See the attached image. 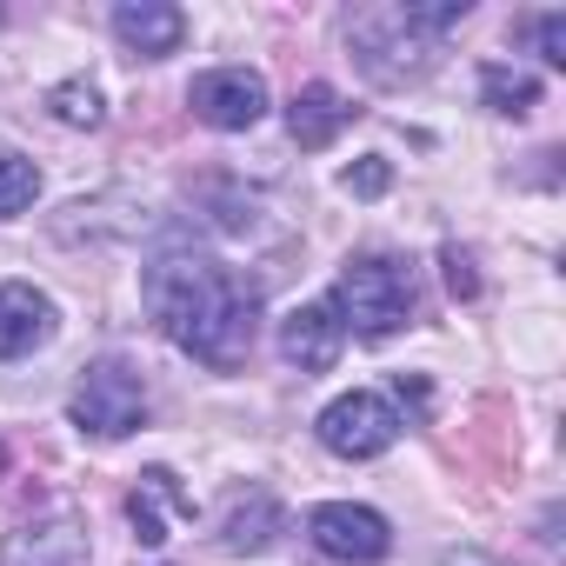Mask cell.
Wrapping results in <instances>:
<instances>
[{"label": "cell", "mask_w": 566, "mask_h": 566, "mask_svg": "<svg viewBox=\"0 0 566 566\" xmlns=\"http://www.w3.org/2000/svg\"><path fill=\"white\" fill-rule=\"evenodd\" d=\"M140 301L154 314V327L207 360V367H240L253 354V327H260V287L240 280L233 266H220L213 253H193V247H174V253H154L147 273H140Z\"/></svg>", "instance_id": "cell-1"}, {"label": "cell", "mask_w": 566, "mask_h": 566, "mask_svg": "<svg viewBox=\"0 0 566 566\" xmlns=\"http://www.w3.org/2000/svg\"><path fill=\"white\" fill-rule=\"evenodd\" d=\"M467 21V0H440V8H427V0H400V8H367L347 21V48L360 61V74L374 87H407L433 67L440 41Z\"/></svg>", "instance_id": "cell-2"}, {"label": "cell", "mask_w": 566, "mask_h": 566, "mask_svg": "<svg viewBox=\"0 0 566 566\" xmlns=\"http://www.w3.org/2000/svg\"><path fill=\"white\" fill-rule=\"evenodd\" d=\"M413 301H420L413 294V266L394 260V253H354L340 266V280H334V294H327V307L340 314V327L360 334V340L400 334L413 321Z\"/></svg>", "instance_id": "cell-3"}, {"label": "cell", "mask_w": 566, "mask_h": 566, "mask_svg": "<svg viewBox=\"0 0 566 566\" xmlns=\"http://www.w3.org/2000/svg\"><path fill=\"white\" fill-rule=\"evenodd\" d=\"M67 413H74V427L94 433V440H127V433H140V427H147V380H140V367L120 360V354L81 367V380H74V394H67Z\"/></svg>", "instance_id": "cell-4"}, {"label": "cell", "mask_w": 566, "mask_h": 566, "mask_svg": "<svg viewBox=\"0 0 566 566\" xmlns=\"http://www.w3.org/2000/svg\"><path fill=\"white\" fill-rule=\"evenodd\" d=\"M314 433H321V447L340 453V460H380V453L407 433V420H400V407H394L387 394H360V387H354V394H340V400L321 407Z\"/></svg>", "instance_id": "cell-5"}, {"label": "cell", "mask_w": 566, "mask_h": 566, "mask_svg": "<svg viewBox=\"0 0 566 566\" xmlns=\"http://www.w3.org/2000/svg\"><path fill=\"white\" fill-rule=\"evenodd\" d=\"M307 533H314V546H321L327 559H347V566H374V559L394 553L387 513L354 506V500H321V506L307 513Z\"/></svg>", "instance_id": "cell-6"}, {"label": "cell", "mask_w": 566, "mask_h": 566, "mask_svg": "<svg viewBox=\"0 0 566 566\" xmlns=\"http://www.w3.org/2000/svg\"><path fill=\"white\" fill-rule=\"evenodd\" d=\"M187 107H193V120H207L220 134H247L266 114V81L253 67H207V74H193Z\"/></svg>", "instance_id": "cell-7"}, {"label": "cell", "mask_w": 566, "mask_h": 566, "mask_svg": "<svg viewBox=\"0 0 566 566\" xmlns=\"http://www.w3.org/2000/svg\"><path fill=\"white\" fill-rule=\"evenodd\" d=\"M0 566H94V539L74 513H48L0 539Z\"/></svg>", "instance_id": "cell-8"}, {"label": "cell", "mask_w": 566, "mask_h": 566, "mask_svg": "<svg viewBox=\"0 0 566 566\" xmlns=\"http://www.w3.org/2000/svg\"><path fill=\"white\" fill-rule=\"evenodd\" d=\"M54 334H61V307L41 287H28V280H8L0 287V360H28Z\"/></svg>", "instance_id": "cell-9"}, {"label": "cell", "mask_w": 566, "mask_h": 566, "mask_svg": "<svg viewBox=\"0 0 566 566\" xmlns=\"http://www.w3.org/2000/svg\"><path fill=\"white\" fill-rule=\"evenodd\" d=\"M340 347H347V327H340V314L327 301H307V307H294L280 321V360L301 367V374H327L340 360Z\"/></svg>", "instance_id": "cell-10"}, {"label": "cell", "mask_w": 566, "mask_h": 566, "mask_svg": "<svg viewBox=\"0 0 566 566\" xmlns=\"http://www.w3.org/2000/svg\"><path fill=\"white\" fill-rule=\"evenodd\" d=\"M114 41L127 54H140V61H167L187 41V14L174 0H120L114 8Z\"/></svg>", "instance_id": "cell-11"}, {"label": "cell", "mask_w": 566, "mask_h": 566, "mask_svg": "<svg viewBox=\"0 0 566 566\" xmlns=\"http://www.w3.org/2000/svg\"><path fill=\"white\" fill-rule=\"evenodd\" d=\"M354 114H360V107H347V94H340V87L314 81V87H301V94H294V107H287V134H294L301 147H334V140H340V127H347Z\"/></svg>", "instance_id": "cell-12"}, {"label": "cell", "mask_w": 566, "mask_h": 566, "mask_svg": "<svg viewBox=\"0 0 566 566\" xmlns=\"http://www.w3.org/2000/svg\"><path fill=\"white\" fill-rule=\"evenodd\" d=\"M127 513H134V533H140L147 546H160V539H174V513H187V493L174 486L167 467H154V473H140Z\"/></svg>", "instance_id": "cell-13"}, {"label": "cell", "mask_w": 566, "mask_h": 566, "mask_svg": "<svg viewBox=\"0 0 566 566\" xmlns=\"http://www.w3.org/2000/svg\"><path fill=\"white\" fill-rule=\"evenodd\" d=\"M280 526H287V513H280L266 493H247V500H233V513L220 520V546H227V553H266V546L280 539Z\"/></svg>", "instance_id": "cell-14"}, {"label": "cell", "mask_w": 566, "mask_h": 566, "mask_svg": "<svg viewBox=\"0 0 566 566\" xmlns=\"http://www.w3.org/2000/svg\"><path fill=\"white\" fill-rule=\"evenodd\" d=\"M48 114L61 120V127H101L107 120V94L94 87V81H61V87H48Z\"/></svg>", "instance_id": "cell-15"}, {"label": "cell", "mask_w": 566, "mask_h": 566, "mask_svg": "<svg viewBox=\"0 0 566 566\" xmlns=\"http://www.w3.org/2000/svg\"><path fill=\"white\" fill-rule=\"evenodd\" d=\"M480 94H486V107L493 114H526V107H539V81L533 74H520V67H480Z\"/></svg>", "instance_id": "cell-16"}, {"label": "cell", "mask_w": 566, "mask_h": 566, "mask_svg": "<svg viewBox=\"0 0 566 566\" xmlns=\"http://www.w3.org/2000/svg\"><path fill=\"white\" fill-rule=\"evenodd\" d=\"M41 200V167L28 154H0V220H21Z\"/></svg>", "instance_id": "cell-17"}, {"label": "cell", "mask_w": 566, "mask_h": 566, "mask_svg": "<svg viewBox=\"0 0 566 566\" xmlns=\"http://www.w3.org/2000/svg\"><path fill=\"white\" fill-rule=\"evenodd\" d=\"M387 180H394V167H387L380 154H367L360 167H347V174H340V187H347V193H360V200H374V193H387Z\"/></svg>", "instance_id": "cell-18"}, {"label": "cell", "mask_w": 566, "mask_h": 566, "mask_svg": "<svg viewBox=\"0 0 566 566\" xmlns=\"http://www.w3.org/2000/svg\"><path fill=\"white\" fill-rule=\"evenodd\" d=\"M533 41H539V54H546L553 67H566V14H539V21H533Z\"/></svg>", "instance_id": "cell-19"}, {"label": "cell", "mask_w": 566, "mask_h": 566, "mask_svg": "<svg viewBox=\"0 0 566 566\" xmlns=\"http://www.w3.org/2000/svg\"><path fill=\"white\" fill-rule=\"evenodd\" d=\"M440 566H500V559H486V553H447Z\"/></svg>", "instance_id": "cell-20"}]
</instances>
